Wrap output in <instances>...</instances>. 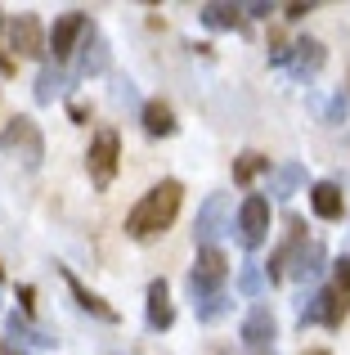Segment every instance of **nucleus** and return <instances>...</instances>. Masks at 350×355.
I'll return each mask as SVG.
<instances>
[{"label":"nucleus","mask_w":350,"mask_h":355,"mask_svg":"<svg viewBox=\"0 0 350 355\" xmlns=\"http://www.w3.org/2000/svg\"><path fill=\"white\" fill-rule=\"evenodd\" d=\"M324 45L315 41V36H301V41H292V72L297 77H310V72H319L324 68Z\"/></svg>","instance_id":"15"},{"label":"nucleus","mask_w":350,"mask_h":355,"mask_svg":"<svg viewBox=\"0 0 350 355\" xmlns=\"http://www.w3.org/2000/svg\"><path fill=\"white\" fill-rule=\"evenodd\" d=\"M59 275H63V284H68V293L77 297V306H81V311H90L95 320H104V324H117V311H113V306L104 302V297H95V293H90V288L81 284V279L72 275L68 266H59Z\"/></svg>","instance_id":"11"},{"label":"nucleus","mask_w":350,"mask_h":355,"mask_svg":"<svg viewBox=\"0 0 350 355\" xmlns=\"http://www.w3.org/2000/svg\"><path fill=\"white\" fill-rule=\"evenodd\" d=\"M301 355H328V351H301Z\"/></svg>","instance_id":"33"},{"label":"nucleus","mask_w":350,"mask_h":355,"mask_svg":"<svg viewBox=\"0 0 350 355\" xmlns=\"http://www.w3.org/2000/svg\"><path fill=\"white\" fill-rule=\"evenodd\" d=\"M229 311H234V297H229V293H216V297H207V302H193L198 324H216L220 315H229Z\"/></svg>","instance_id":"22"},{"label":"nucleus","mask_w":350,"mask_h":355,"mask_svg":"<svg viewBox=\"0 0 350 355\" xmlns=\"http://www.w3.org/2000/svg\"><path fill=\"white\" fill-rule=\"evenodd\" d=\"M63 72H59V63H45L41 68V77H36V104H54V99L63 95Z\"/></svg>","instance_id":"20"},{"label":"nucleus","mask_w":350,"mask_h":355,"mask_svg":"<svg viewBox=\"0 0 350 355\" xmlns=\"http://www.w3.org/2000/svg\"><path fill=\"white\" fill-rule=\"evenodd\" d=\"M346 311H350V302H346V293H342V288H319V293L310 297L306 306H301V329H306V324H324V329H342Z\"/></svg>","instance_id":"6"},{"label":"nucleus","mask_w":350,"mask_h":355,"mask_svg":"<svg viewBox=\"0 0 350 355\" xmlns=\"http://www.w3.org/2000/svg\"><path fill=\"white\" fill-rule=\"evenodd\" d=\"M310 207H315V216H319V220H342V211H346L342 184H337V180H319V184H310Z\"/></svg>","instance_id":"12"},{"label":"nucleus","mask_w":350,"mask_h":355,"mask_svg":"<svg viewBox=\"0 0 350 355\" xmlns=\"http://www.w3.org/2000/svg\"><path fill=\"white\" fill-rule=\"evenodd\" d=\"M86 27L90 23H86V14H81V9H68V14L50 27V54H54V63H63L72 50H77V41L86 36Z\"/></svg>","instance_id":"9"},{"label":"nucleus","mask_w":350,"mask_h":355,"mask_svg":"<svg viewBox=\"0 0 350 355\" xmlns=\"http://www.w3.org/2000/svg\"><path fill=\"white\" fill-rule=\"evenodd\" d=\"M238 293H243V297H261L265 293V270L256 266V261L243 266V275H238Z\"/></svg>","instance_id":"24"},{"label":"nucleus","mask_w":350,"mask_h":355,"mask_svg":"<svg viewBox=\"0 0 350 355\" xmlns=\"http://www.w3.org/2000/svg\"><path fill=\"white\" fill-rule=\"evenodd\" d=\"M180 198H184L180 180L153 184V189L131 207V216H126V234H131V239H153V234H162V230H171V220L180 216Z\"/></svg>","instance_id":"1"},{"label":"nucleus","mask_w":350,"mask_h":355,"mask_svg":"<svg viewBox=\"0 0 350 355\" xmlns=\"http://www.w3.org/2000/svg\"><path fill=\"white\" fill-rule=\"evenodd\" d=\"M225 275H229L225 252H220V248H198V261H193V270H189V293H193V302L216 297L220 284H225Z\"/></svg>","instance_id":"3"},{"label":"nucleus","mask_w":350,"mask_h":355,"mask_svg":"<svg viewBox=\"0 0 350 355\" xmlns=\"http://www.w3.org/2000/svg\"><path fill=\"white\" fill-rule=\"evenodd\" d=\"M144 130H149V135H171L175 130V117H171V108L162 104V99L144 104Z\"/></svg>","instance_id":"21"},{"label":"nucleus","mask_w":350,"mask_h":355,"mask_svg":"<svg viewBox=\"0 0 350 355\" xmlns=\"http://www.w3.org/2000/svg\"><path fill=\"white\" fill-rule=\"evenodd\" d=\"M113 99H117V104H135V86H131V81H117Z\"/></svg>","instance_id":"29"},{"label":"nucleus","mask_w":350,"mask_h":355,"mask_svg":"<svg viewBox=\"0 0 350 355\" xmlns=\"http://www.w3.org/2000/svg\"><path fill=\"white\" fill-rule=\"evenodd\" d=\"M171 324H175L171 288H167V279H153V284H149V329L153 333H167Z\"/></svg>","instance_id":"13"},{"label":"nucleus","mask_w":350,"mask_h":355,"mask_svg":"<svg viewBox=\"0 0 350 355\" xmlns=\"http://www.w3.org/2000/svg\"><path fill=\"white\" fill-rule=\"evenodd\" d=\"M270 239V198L265 193H247L243 207H238V243L247 252H256Z\"/></svg>","instance_id":"4"},{"label":"nucleus","mask_w":350,"mask_h":355,"mask_svg":"<svg viewBox=\"0 0 350 355\" xmlns=\"http://www.w3.org/2000/svg\"><path fill=\"white\" fill-rule=\"evenodd\" d=\"M0 275H5V270H0Z\"/></svg>","instance_id":"34"},{"label":"nucleus","mask_w":350,"mask_h":355,"mask_svg":"<svg viewBox=\"0 0 350 355\" xmlns=\"http://www.w3.org/2000/svg\"><path fill=\"white\" fill-rule=\"evenodd\" d=\"M274 333H279L274 311H270V306H252V311H247V320H243V347L261 351V347H270V342H274Z\"/></svg>","instance_id":"10"},{"label":"nucleus","mask_w":350,"mask_h":355,"mask_svg":"<svg viewBox=\"0 0 350 355\" xmlns=\"http://www.w3.org/2000/svg\"><path fill=\"white\" fill-rule=\"evenodd\" d=\"M243 14H247V18H270L274 5H265V0H252V5H243Z\"/></svg>","instance_id":"28"},{"label":"nucleus","mask_w":350,"mask_h":355,"mask_svg":"<svg viewBox=\"0 0 350 355\" xmlns=\"http://www.w3.org/2000/svg\"><path fill=\"white\" fill-rule=\"evenodd\" d=\"M0 355H27V351H18V347H9V342H5V347H0Z\"/></svg>","instance_id":"31"},{"label":"nucleus","mask_w":350,"mask_h":355,"mask_svg":"<svg viewBox=\"0 0 350 355\" xmlns=\"http://www.w3.org/2000/svg\"><path fill=\"white\" fill-rule=\"evenodd\" d=\"M0 72H5V77H9V72H14V59H9L5 50H0Z\"/></svg>","instance_id":"30"},{"label":"nucleus","mask_w":350,"mask_h":355,"mask_svg":"<svg viewBox=\"0 0 350 355\" xmlns=\"http://www.w3.org/2000/svg\"><path fill=\"white\" fill-rule=\"evenodd\" d=\"M261 171H270V157H261V153H243V157H234V180H238V184H252Z\"/></svg>","instance_id":"23"},{"label":"nucleus","mask_w":350,"mask_h":355,"mask_svg":"<svg viewBox=\"0 0 350 355\" xmlns=\"http://www.w3.org/2000/svg\"><path fill=\"white\" fill-rule=\"evenodd\" d=\"M117 157H122V139H117V130H95L90 153H86V166H90V180H95L99 189H104V184H113Z\"/></svg>","instance_id":"5"},{"label":"nucleus","mask_w":350,"mask_h":355,"mask_svg":"<svg viewBox=\"0 0 350 355\" xmlns=\"http://www.w3.org/2000/svg\"><path fill=\"white\" fill-rule=\"evenodd\" d=\"M243 355H274V351H270V347H261V351H252V347H247Z\"/></svg>","instance_id":"32"},{"label":"nucleus","mask_w":350,"mask_h":355,"mask_svg":"<svg viewBox=\"0 0 350 355\" xmlns=\"http://www.w3.org/2000/svg\"><path fill=\"white\" fill-rule=\"evenodd\" d=\"M225 216H229V198H225V193H211V198L202 202L198 220H193V239H198V248H216V239L225 234Z\"/></svg>","instance_id":"8"},{"label":"nucleus","mask_w":350,"mask_h":355,"mask_svg":"<svg viewBox=\"0 0 350 355\" xmlns=\"http://www.w3.org/2000/svg\"><path fill=\"white\" fill-rule=\"evenodd\" d=\"M0 148H5L9 157H18L27 171H36L41 157H45V135L32 117H9L5 130H0Z\"/></svg>","instance_id":"2"},{"label":"nucleus","mask_w":350,"mask_h":355,"mask_svg":"<svg viewBox=\"0 0 350 355\" xmlns=\"http://www.w3.org/2000/svg\"><path fill=\"white\" fill-rule=\"evenodd\" d=\"M198 18L207 27H216V32H234V27H243V5H220V0H211V5L198 9Z\"/></svg>","instance_id":"18"},{"label":"nucleus","mask_w":350,"mask_h":355,"mask_svg":"<svg viewBox=\"0 0 350 355\" xmlns=\"http://www.w3.org/2000/svg\"><path fill=\"white\" fill-rule=\"evenodd\" d=\"M310 9H315V5H310V0H306V5H301V0H297V5H288V9H283V18H288V23H301V18H306Z\"/></svg>","instance_id":"27"},{"label":"nucleus","mask_w":350,"mask_h":355,"mask_svg":"<svg viewBox=\"0 0 350 355\" xmlns=\"http://www.w3.org/2000/svg\"><path fill=\"white\" fill-rule=\"evenodd\" d=\"M5 333H9V347H54V338L50 333H41V329H32V324H27V315H9V324H5Z\"/></svg>","instance_id":"16"},{"label":"nucleus","mask_w":350,"mask_h":355,"mask_svg":"<svg viewBox=\"0 0 350 355\" xmlns=\"http://www.w3.org/2000/svg\"><path fill=\"white\" fill-rule=\"evenodd\" d=\"M346 108H350L346 90H337V95L328 99V108H324V121H328V126H337V121H346Z\"/></svg>","instance_id":"25"},{"label":"nucleus","mask_w":350,"mask_h":355,"mask_svg":"<svg viewBox=\"0 0 350 355\" xmlns=\"http://www.w3.org/2000/svg\"><path fill=\"white\" fill-rule=\"evenodd\" d=\"M104 68H108V45H104V36H99L95 27H86V36H81V63H77V72H81V77H99Z\"/></svg>","instance_id":"14"},{"label":"nucleus","mask_w":350,"mask_h":355,"mask_svg":"<svg viewBox=\"0 0 350 355\" xmlns=\"http://www.w3.org/2000/svg\"><path fill=\"white\" fill-rule=\"evenodd\" d=\"M301 184H306V166L301 162H288V166H279V171H270V193L279 202H288Z\"/></svg>","instance_id":"19"},{"label":"nucleus","mask_w":350,"mask_h":355,"mask_svg":"<svg viewBox=\"0 0 350 355\" xmlns=\"http://www.w3.org/2000/svg\"><path fill=\"white\" fill-rule=\"evenodd\" d=\"M333 270H337V288H342V293H350V257H342Z\"/></svg>","instance_id":"26"},{"label":"nucleus","mask_w":350,"mask_h":355,"mask_svg":"<svg viewBox=\"0 0 350 355\" xmlns=\"http://www.w3.org/2000/svg\"><path fill=\"white\" fill-rule=\"evenodd\" d=\"M319 270H324V248H319V243H310V248L301 243L292 266H288V275L297 279V284H310V279H319Z\"/></svg>","instance_id":"17"},{"label":"nucleus","mask_w":350,"mask_h":355,"mask_svg":"<svg viewBox=\"0 0 350 355\" xmlns=\"http://www.w3.org/2000/svg\"><path fill=\"white\" fill-rule=\"evenodd\" d=\"M9 50H14L18 59H45V54H50V41H45V32H41V23H36V14L9 18Z\"/></svg>","instance_id":"7"}]
</instances>
